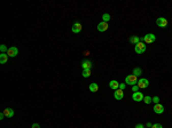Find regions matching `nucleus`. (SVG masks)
Wrapping results in <instances>:
<instances>
[{
  "instance_id": "obj_1",
  "label": "nucleus",
  "mask_w": 172,
  "mask_h": 128,
  "mask_svg": "<svg viewBox=\"0 0 172 128\" xmlns=\"http://www.w3.org/2000/svg\"><path fill=\"white\" fill-rule=\"evenodd\" d=\"M138 77H135L134 74H128V75H126V78H125V82L127 85H131V86H134V85H137L138 84Z\"/></svg>"
},
{
  "instance_id": "obj_2",
  "label": "nucleus",
  "mask_w": 172,
  "mask_h": 128,
  "mask_svg": "<svg viewBox=\"0 0 172 128\" xmlns=\"http://www.w3.org/2000/svg\"><path fill=\"white\" fill-rule=\"evenodd\" d=\"M146 49H147V47L144 46V42H142V41H140L139 43H137L134 46V50L137 54H143L146 52Z\"/></svg>"
},
{
  "instance_id": "obj_3",
  "label": "nucleus",
  "mask_w": 172,
  "mask_h": 128,
  "mask_svg": "<svg viewBox=\"0 0 172 128\" xmlns=\"http://www.w3.org/2000/svg\"><path fill=\"white\" fill-rule=\"evenodd\" d=\"M155 40H156V37L153 33H147L143 37V42H146V43H153Z\"/></svg>"
},
{
  "instance_id": "obj_4",
  "label": "nucleus",
  "mask_w": 172,
  "mask_h": 128,
  "mask_svg": "<svg viewBox=\"0 0 172 128\" xmlns=\"http://www.w3.org/2000/svg\"><path fill=\"white\" fill-rule=\"evenodd\" d=\"M138 87L139 88H147V87L149 86V81H148V79H144V78H142V79H139L138 80Z\"/></svg>"
},
{
  "instance_id": "obj_5",
  "label": "nucleus",
  "mask_w": 172,
  "mask_h": 128,
  "mask_svg": "<svg viewBox=\"0 0 172 128\" xmlns=\"http://www.w3.org/2000/svg\"><path fill=\"white\" fill-rule=\"evenodd\" d=\"M143 97L144 96L141 91H135V93H133V95H132L133 101H135V102H141V101H143Z\"/></svg>"
},
{
  "instance_id": "obj_6",
  "label": "nucleus",
  "mask_w": 172,
  "mask_h": 128,
  "mask_svg": "<svg viewBox=\"0 0 172 128\" xmlns=\"http://www.w3.org/2000/svg\"><path fill=\"white\" fill-rule=\"evenodd\" d=\"M156 24H157V26H160V27H166L167 20L164 17H158L157 20H156Z\"/></svg>"
},
{
  "instance_id": "obj_7",
  "label": "nucleus",
  "mask_w": 172,
  "mask_h": 128,
  "mask_svg": "<svg viewBox=\"0 0 172 128\" xmlns=\"http://www.w3.org/2000/svg\"><path fill=\"white\" fill-rule=\"evenodd\" d=\"M17 54H18V49H17L16 47H9V48H8L7 55H8L9 57H15Z\"/></svg>"
},
{
  "instance_id": "obj_8",
  "label": "nucleus",
  "mask_w": 172,
  "mask_h": 128,
  "mask_svg": "<svg viewBox=\"0 0 172 128\" xmlns=\"http://www.w3.org/2000/svg\"><path fill=\"white\" fill-rule=\"evenodd\" d=\"M71 31H72L73 33H79V32L82 31V24H80L79 22L73 23L72 27H71Z\"/></svg>"
},
{
  "instance_id": "obj_9",
  "label": "nucleus",
  "mask_w": 172,
  "mask_h": 128,
  "mask_svg": "<svg viewBox=\"0 0 172 128\" xmlns=\"http://www.w3.org/2000/svg\"><path fill=\"white\" fill-rule=\"evenodd\" d=\"M108 27H109V25H108V23H105V22H100L98 24V30L100 32H104V31H107L108 30Z\"/></svg>"
},
{
  "instance_id": "obj_10",
  "label": "nucleus",
  "mask_w": 172,
  "mask_h": 128,
  "mask_svg": "<svg viewBox=\"0 0 172 128\" xmlns=\"http://www.w3.org/2000/svg\"><path fill=\"white\" fill-rule=\"evenodd\" d=\"M114 96H115V98H116L117 101H121V100H123V97H124V90H122V89H117L116 91L114 93Z\"/></svg>"
},
{
  "instance_id": "obj_11",
  "label": "nucleus",
  "mask_w": 172,
  "mask_h": 128,
  "mask_svg": "<svg viewBox=\"0 0 172 128\" xmlns=\"http://www.w3.org/2000/svg\"><path fill=\"white\" fill-rule=\"evenodd\" d=\"M154 112L155 113H157V114H161V113H163L164 112V106H163L162 104H155V106H154Z\"/></svg>"
},
{
  "instance_id": "obj_12",
  "label": "nucleus",
  "mask_w": 172,
  "mask_h": 128,
  "mask_svg": "<svg viewBox=\"0 0 172 128\" xmlns=\"http://www.w3.org/2000/svg\"><path fill=\"white\" fill-rule=\"evenodd\" d=\"M109 87L112 90H117V89L119 88V82L117 81V80H111V81L109 82Z\"/></svg>"
},
{
  "instance_id": "obj_13",
  "label": "nucleus",
  "mask_w": 172,
  "mask_h": 128,
  "mask_svg": "<svg viewBox=\"0 0 172 128\" xmlns=\"http://www.w3.org/2000/svg\"><path fill=\"white\" fill-rule=\"evenodd\" d=\"M2 112H4L5 117H7V118H10V117L14 116V110L10 109V107H7V109H5Z\"/></svg>"
},
{
  "instance_id": "obj_14",
  "label": "nucleus",
  "mask_w": 172,
  "mask_h": 128,
  "mask_svg": "<svg viewBox=\"0 0 172 128\" xmlns=\"http://www.w3.org/2000/svg\"><path fill=\"white\" fill-rule=\"evenodd\" d=\"M82 68H83V70H85V69H91L92 62L88 61V59H84V61L82 62Z\"/></svg>"
},
{
  "instance_id": "obj_15",
  "label": "nucleus",
  "mask_w": 172,
  "mask_h": 128,
  "mask_svg": "<svg viewBox=\"0 0 172 128\" xmlns=\"http://www.w3.org/2000/svg\"><path fill=\"white\" fill-rule=\"evenodd\" d=\"M8 55H7V53H1L0 54V63L1 64H5L7 63V61H8Z\"/></svg>"
},
{
  "instance_id": "obj_16",
  "label": "nucleus",
  "mask_w": 172,
  "mask_h": 128,
  "mask_svg": "<svg viewBox=\"0 0 172 128\" xmlns=\"http://www.w3.org/2000/svg\"><path fill=\"white\" fill-rule=\"evenodd\" d=\"M98 90H99V85L98 84L93 82V84L89 85V91H92V93H96Z\"/></svg>"
},
{
  "instance_id": "obj_17",
  "label": "nucleus",
  "mask_w": 172,
  "mask_h": 128,
  "mask_svg": "<svg viewBox=\"0 0 172 128\" xmlns=\"http://www.w3.org/2000/svg\"><path fill=\"white\" fill-rule=\"evenodd\" d=\"M130 42L133 43V45H137V43L140 42V38L139 37H137V36H132L130 38Z\"/></svg>"
},
{
  "instance_id": "obj_18",
  "label": "nucleus",
  "mask_w": 172,
  "mask_h": 128,
  "mask_svg": "<svg viewBox=\"0 0 172 128\" xmlns=\"http://www.w3.org/2000/svg\"><path fill=\"white\" fill-rule=\"evenodd\" d=\"M82 75L84 78H88L89 75H91V69H85V70H83Z\"/></svg>"
},
{
  "instance_id": "obj_19",
  "label": "nucleus",
  "mask_w": 172,
  "mask_h": 128,
  "mask_svg": "<svg viewBox=\"0 0 172 128\" xmlns=\"http://www.w3.org/2000/svg\"><path fill=\"white\" fill-rule=\"evenodd\" d=\"M132 73L135 75V77H139V75L142 73V70L140 68H134V69H133V72Z\"/></svg>"
},
{
  "instance_id": "obj_20",
  "label": "nucleus",
  "mask_w": 172,
  "mask_h": 128,
  "mask_svg": "<svg viewBox=\"0 0 172 128\" xmlns=\"http://www.w3.org/2000/svg\"><path fill=\"white\" fill-rule=\"evenodd\" d=\"M102 20H103V22H105V23H108L110 21V15L108 13H105V14H103L102 15Z\"/></svg>"
},
{
  "instance_id": "obj_21",
  "label": "nucleus",
  "mask_w": 172,
  "mask_h": 128,
  "mask_svg": "<svg viewBox=\"0 0 172 128\" xmlns=\"http://www.w3.org/2000/svg\"><path fill=\"white\" fill-rule=\"evenodd\" d=\"M143 101H144V103H146V104H150V103L153 102V98H151L150 96H144Z\"/></svg>"
},
{
  "instance_id": "obj_22",
  "label": "nucleus",
  "mask_w": 172,
  "mask_h": 128,
  "mask_svg": "<svg viewBox=\"0 0 172 128\" xmlns=\"http://www.w3.org/2000/svg\"><path fill=\"white\" fill-rule=\"evenodd\" d=\"M0 50H1L2 53H4V52H8V49H7V47H6L5 45H1V46H0Z\"/></svg>"
},
{
  "instance_id": "obj_23",
  "label": "nucleus",
  "mask_w": 172,
  "mask_h": 128,
  "mask_svg": "<svg viewBox=\"0 0 172 128\" xmlns=\"http://www.w3.org/2000/svg\"><path fill=\"white\" fill-rule=\"evenodd\" d=\"M151 128H163V126L161 125V123H154V125L151 126Z\"/></svg>"
},
{
  "instance_id": "obj_24",
  "label": "nucleus",
  "mask_w": 172,
  "mask_h": 128,
  "mask_svg": "<svg viewBox=\"0 0 172 128\" xmlns=\"http://www.w3.org/2000/svg\"><path fill=\"white\" fill-rule=\"evenodd\" d=\"M153 102L155 103V104H158V102H160V97H158V96H155V97L153 98Z\"/></svg>"
},
{
  "instance_id": "obj_25",
  "label": "nucleus",
  "mask_w": 172,
  "mask_h": 128,
  "mask_svg": "<svg viewBox=\"0 0 172 128\" xmlns=\"http://www.w3.org/2000/svg\"><path fill=\"white\" fill-rule=\"evenodd\" d=\"M138 89H139V87H138V85H134V86L132 87V91H138Z\"/></svg>"
},
{
  "instance_id": "obj_26",
  "label": "nucleus",
  "mask_w": 172,
  "mask_h": 128,
  "mask_svg": "<svg viewBox=\"0 0 172 128\" xmlns=\"http://www.w3.org/2000/svg\"><path fill=\"white\" fill-rule=\"evenodd\" d=\"M124 88H125V84H119V89L124 90Z\"/></svg>"
},
{
  "instance_id": "obj_27",
  "label": "nucleus",
  "mask_w": 172,
  "mask_h": 128,
  "mask_svg": "<svg viewBox=\"0 0 172 128\" xmlns=\"http://www.w3.org/2000/svg\"><path fill=\"white\" fill-rule=\"evenodd\" d=\"M32 128H40V126H39L38 123H33V125H32Z\"/></svg>"
},
{
  "instance_id": "obj_28",
  "label": "nucleus",
  "mask_w": 172,
  "mask_h": 128,
  "mask_svg": "<svg viewBox=\"0 0 172 128\" xmlns=\"http://www.w3.org/2000/svg\"><path fill=\"white\" fill-rule=\"evenodd\" d=\"M135 128H144V127H143V125L139 123V125H137V126H135Z\"/></svg>"
},
{
  "instance_id": "obj_29",
  "label": "nucleus",
  "mask_w": 172,
  "mask_h": 128,
  "mask_svg": "<svg viewBox=\"0 0 172 128\" xmlns=\"http://www.w3.org/2000/svg\"><path fill=\"white\" fill-rule=\"evenodd\" d=\"M4 117H5V114H4V112H1V113H0V119H4Z\"/></svg>"
},
{
  "instance_id": "obj_30",
  "label": "nucleus",
  "mask_w": 172,
  "mask_h": 128,
  "mask_svg": "<svg viewBox=\"0 0 172 128\" xmlns=\"http://www.w3.org/2000/svg\"><path fill=\"white\" fill-rule=\"evenodd\" d=\"M151 126H153V125H151L150 122H148V123H147V127H151Z\"/></svg>"
}]
</instances>
